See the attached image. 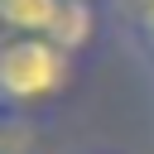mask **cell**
<instances>
[{
    "label": "cell",
    "mask_w": 154,
    "mask_h": 154,
    "mask_svg": "<svg viewBox=\"0 0 154 154\" xmlns=\"http://www.w3.org/2000/svg\"><path fill=\"white\" fill-rule=\"evenodd\" d=\"M77 77V58L63 53L43 34H0V106L34 125V116L53 111Z\"/></svg>",
    "instance_id": "1"
},
{
    "label": "cell",
    "mask_w": 154,
    "mask_h": 154,
    "mask_svg": "<svg viewBox=\"0 0 154 154\" xmlns=\"http://www.w3.org/2000/svg\"><path fill=\"white\" fill-rule=\"evenodd\" d=\"M101 5H106V29L144 67H154V0H101Z\"/></svg>",
    "instance_id": "2"
},
{
    "label": "cell",
    "mask_w": 154,
    "mask_h": 154,
    "mask_svg": "<svg viewBox=\"0 0 154 154\" xmlns=\"http://www.w3.org/2000/svg\"><path fill=\"white\" fill-rule=\"evenodd\" d=\"M101 34H106V5H96V0H63L58 24L48 29V38H53L63 53H72V58L91 53V43H96Z\"/></svg>",
    "instance_id": "3"
},
{
    "label": "cell",
    "mask_w": 154,
    "mask_h": 154,
    "mask_svg": "<svg viewBox=\"0 0 154 154\" xmlns=\"http://www.w3.org/2000/svg\"><path fill=\"white\" fill-rule=\"evenodd\" d=\"M63 0H0V34H43L58 24Z\"/></svg>",
    "instance_id": "4"
},
{
    "label": "cell",
    "mask_w": 154,
    "mask_h": 154,
    "mask_svg": "<svg viewBox=\"0 0 154 154\" xmlns=\"http://www.w3.org/2000/svg\"><path fill=\"white\" fill-rule=\"evenodd\" d=\"M0 154H34V140H29V144H19V135H14L10 125H5V140H0Z\"/></svg>",
    "instance_id": "5"
},
{
    "label": "cell",
    "mask_w": 154,
    "mask_h": 154,
    "mask_svg": "<svg viewBox=\"0 0 154 154\" xmlns=\"http://www.w3.org/2000/svg\"><path fill=\"white\" fill-rule=\"evenodd\" d=\"M91 154H111V149H91Z\"/></svg>",
    "instance_id": "6"
},
{
    "label": "cell",
    "mask_w": 154,
    "mask_h": 154,
    "mask_svg": "<svg viewBox=\"0 0 154 154\" xmlns=\"http://www.w3.org/2000/svg\"><path fill=\"white\" fill-rule=\"evenodd\" d=\"M96 5H101V0H96Z\"/></svg>",
    "instance_id": "7"
}]
</instances>
